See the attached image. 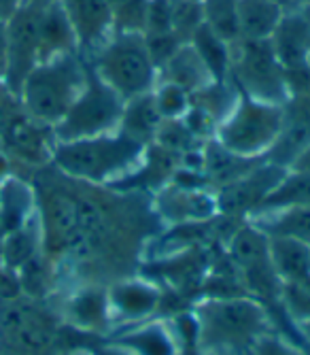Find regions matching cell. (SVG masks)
I'll list each match as a JSON object with an SVG mask.
<instances>
[{"instance_id": "cell-1", "label": "cell", "mask_w": 310, "mask_h": 355, "mask_svg": "<svg viewBox=\"0 0 310 355\" xmlns=\"http://www.w3.org/2000/svg\"><path fill=\"white\" fill-rule=\"evenodd\" d=\"M147 145L115 130L77 141H53L51 162L73 181L98 187H115L132 179L147 157Z\"/></svg>"}, {"instance_id": "cell-2", "label": "cell", "mask_w": 310, "mask_h": 355, "mask_svg": "<svg viewBox=\"0 0 310 355\" xmlns=\"http://www.w3.org/2000/svg\"><path fill=\"white\" fill-rule=\"evenodd\" d=\"M196 347L202 355H249L272 321L251 298H208L194 309Z\"/></svg>"}, {"instance_id": "cell-3", "label": "cell", "mask_w": 310, "mask_h": 355, "mask_svg": "<svg viewBox=\"0 0 310 355\" xmlns=\"http://www.w3.org/2000/svg\"><path fill=\"white\" fill-rule=\"evenodd\" d=\"M87 81V62L79 51L39 62L19 87V98L30 119L53 128L66 115Z\"/></svg>"}, {"instance_id": "cell-4", "label": "cell", "mask_w": 310, "mask_h": 355, "mask_svg": "<svg viewBox=\"0 0 310 355\" xmlns=\"http://www.w3.org/2000/svg\"><path fill=\"white\" fill-rule=\"evenodd\" d=\"M85 62L123 101L153 92L160 79L143 32L113 30V35L94 53L85 55Z\"/></svg>"}, {"instance_id": "cell-5", "label": "cell", "mask_w": 310, "mask_h": 355, "mask_svg": "<svg viewBox=\"0 0 310 355\" xmlns=\"http://www.w3.org/2000/svg\"><path fill=\"white\" fill-rule=\"evenodd\" d=\"M287 123L283 105L262 103L240 94L230 115L217 125L215 141L244 159H266Z\"/></svg>"}, {"instance_id": "cell-6", "label": "cell", "mask_w": 310, "mask_h": 355, "mask_svg": "<svg viewBox=\"0 0 310 355\" xmlns=\"http://www.w3.org/2000/svg\"><path fill=\"white\" fill-rule=\"evenodd\" d=\"M228 77L238 87V92L249 96V98L283 107L291 101L285 67L276 58L268 39L234 41Z\"/></svg>"}, {"instance_id": "cell-7", "label": "cell", "mask_w": 310, "mask_h": 355, "mask_svg": "<svg viewBox=\"0 0 310 355\" xmlns=\"http://www.w3.org/2000/svg\"><path fill=\"white\" fill-rule=\"evenodd\" d=\"M126 101L113 92L87 64V81L66 115L51 128L53 141H77L119 130Z\"/></svg>"}, {"instance_id": "cell-8", "label": "cell", "mask_w": 310, "mask_h": 355, "mask_svg": "<svg viewBox=\"0 0 310 355\" xmlns=\"http://www.w3.org/2000/svg\"><path fill=\"white\" fill-rule=\"evenodd\" d=\"M230 255L251 289L262 292V296H274V294L281 296L283 285L278 281L272 266L268 234L262 232L249 219H244L242 228H238L232 234Z\"/></svg>"}, {"instance_id": "cell-9", "label": "cell", "mask_w": 310, "mask_h": 355, "mask_svg": "<svg viewBox=\"0 0 310 355\" xmlns=\"http://www.w3.org/2000/svg\"><path fill=\"white\" fill-rule=\"evenodd\" d=\"M47 0H26L21 9L7 21L9 49L3 79L19 92L26 75L39 64V24Z\"/></svg>"}, {"instance_id": "cell-10", "label": "cell", "mask_w": 310, "mask_h": 355, "mask_svg": "<svg viewBox=\"0 0 310 355\" xmlns=\"http://www.w3.org/2000/svg\"><path fill=\"white\" fill-rule=\"evenodd\" d=\"M153 213L170 225L204 223L219 215L215 189L204 185H183L176 181L164 183L153 196Z\"/></svg>"}, {"instance_id": "cell-11", "label": "cell", "mask_w": 310, "mask_h": 355, "mask_svg": "<svg viewBox=\"0 0 310 355\" xmlns=\"http://www.w3.org/2000/svg\"><path fill=\"white\" fill-rule=\"evenodd\" d=\"M285 173L287 166L264 159V162L246 171L238 179L217 187L215 193L217 205H219V215H242L244 219L253 215Z\"/></svg>"}, {"instance_id": "cell-12", "label": "cell", "mask_w": 310, "mask_h": 355, "mask_svg": "<svg viewBox=\"0 0 310 355\" xmlns=\"http://www.w3.org/2000/svg\"><path fill=\"white\" fill-rule=\"evenodd\" d=\"M64 11L79 53L85 58L94 53L113 35V15L107 0H57Z\"/></svg>"}, {"instance_id": "cell-13", "label": "cell", "mask_w": 310, "mask_h": 355, "mask_svg": "<svg viewBox=\"0 0 310 355\" xmlns=\"http://www.w3.org/2000/svg\"><path fill=\"white\" fill-rule=\"evenodd\" d=\"M268 41L285 71L310 67V5L285 7Z\"/></svg>"}, {"instance_id": "cell-14", "label": "cell", "mask_w": 310, "mask_h": 355, "mask_svg": "<svg viewBox=\"0 0 310 355\" xmlns=\"http://www.w3.org/2000/svg\"><path fill=\"white\" fill-rule=\"evenodd\" d=\"M107 296H109L111 321H121V324L128 326L147 321L158 311L162 300L160 289L143 279L119 281L107 289Z\"/></svg>"}, {"instance_id": "cell-15", "label": "cell", "mask_w": 310, "mask_h": 355, "mask_svg": "<svg viewBox=\"0 0 310 355\" xmlns=\"http://www.w3.org/2000/svg\"><path fill=\"white\" fill-rule=\"evenodd\" d=\"M270 257L281 285L310 289V247L287 236H268Z\"/></svg>"}, {"instance_id": "cell-16", "label": "cell", "mask_w": 310, "mask_h": 355, "mask_svg": "<svg viewBox=\"0 0 310 355\" xmlns=\"http://www.w3.org/2000/svg\"><path fill=\"white\" fill-rule=\"evenodd\" d=\"M113 343L132 355H179V338L164 321H140L123 330Z\"/></svg>"}, {"instance_id": "cell-17", "label": "cell", "mask_w": 310, "mask_h": 355, "mask_svg": "<svg viewBox=\"0 0 310 355\" xmlns=\"http://www.w3.org/2000/svg\"><path fill=\"white\" fill-rule=\"evenodd\" d=\"M79 51L75 32L57 0H47L39 24V62Z\"/></svg>"}, {"instance_id": "cell-18", "label": "cell", "mask_w": 310, "mask_h": 355, "mask_svg": "<svg viewBox=\"0 0 310 355\" xmlns=\"http://www.w3.org/2000/svg\"><path fill=\"white\" fill-rule=\"evenodd\" d=\"M158 81H170L183 87L185 92L196 94L198 89H202L204 85L212 81V75L206 69L202 58L198 55V51L190 43H183L174 51V55L160 69Z\"/></svg>"}, {"instance_id": "cell-19", "label": "cell", "mask_w": 310, "mask_h": 355, "mask_svg": "<svg viewBox=\"0 0 310 355\" xmlns=\"http://www.w3.org/2000/svg\"><path fill=\"white\" fill-rule=\"evenodd\" d=\"M37 215L35 189L21 179L9 177L0 183V232L7 234Z\"/></svg>"}, {"instance_id": "cell-20", "label": "cell", "mask_w": 310, "mask_h": 355, "mask_svg": "<svg viewBox=\"0 0 310 355\" xmlns=\"http://www.w3.org/2000/svg\"><path fill=\"white\" fill-rule=\"evenodd\" d=\"M43 243V221L37 213L30 221H26L19 228L3 234L0 243V260L9 270H19L30 260H35L39 255Z\"/></svg>"}, {"instance_id": "cell-21", "label": "cell", "mask_w": 310, "mask_h": 355, "mask_svg": "<svg viewBox=\"0 0 310 355\" xmlns=\"http://www.w3.org/2000/svg\"><path fill=\"white\" fill-rule=\"evenodd\" d=\"M285 7L274 0H240L238 3V39L266 41L283 17Z\"/></svg>"}, {"instance_id": "cell-22", "label": "cell", "mask_w": 310, "mask_h": 355, "mask_svg": "<svg viewBox=\"0 0 310 355\" xmlns=\"http://www.w3.org/2000/svg\"><path fill=\"white\" fill-rule=\"evenodd\" d=\"M268 236H287L310 247V207L264 211L246 217Z\"/></svg>"}, {"instance_id": "cell-23", "label": "cell", "mask_w": 310, "mask_h": 355, "mask_svg": "<svg viewBox=\"0 0 310 355\" xmlns=\"http://www.w3.org/2000/svg\"><path fill=\"white\" fill-rule=\"evenodd\" d=\"M66 317L73 326L83 330H102L111 324L107 289L83 287L66 302Z\"/></svg>"}, {"instance_id": "cell-24", "label": "cell", "mask_w": 310, "mask_h": 355, "mask_svg": "<svg viewBox=\"0 0 310 355\" xmlns=\"http://www.w3.org/2000/svg\"><path fill=\"white\" fill-rule=\"evenodd\" d=\"M160 123H162V117H160L158 109H155L153 96L149 92V94L136 96L132 101H126L119 130L149 147L155 141V135L160 130Z\"/></svg>"}, {"instance_id": "cell-25", "label": "cell", "mask_w": 310, "mask_h": 355, "mask_svg": "<svg viewBox=\"0 0 310 355\" xmlns=\"http://www.w3.org/2000/svg\"><path fill=\"white\" fill-rule=\"evenodd\" d=\"M3 330L17 347L28 351L43 349L51 340L45 321L35 311L24 306H11L3 315Z\"/></svg>"}, {"instance_id": "cell-26", "label": "cell", "mask_w": 310, "mask_h": 355, "mask_svg": "<svg viewBox=\"0 0 310 355\" xmlns=\"http://www.w3.org/2000/svg\"><path fill=\"white\" fill-rule=\"evenodd\" d=\"M238 98H240V92L232 83L230 77L228 79H212L208 85H204L202 89L192 94V107L200 109L215 125H219L230 115V111L234 109Z\"/></svg>"}, {"instance_id": "cell-27", "label": "cell", "mask_w": 310, "mask_h": 355, "mask_svg": "<svg viewBox=\"0 0 310 355\" xmlns=\"http://www.w3.org/2000/svg\"><path fill=\"white\" fill-rule=\"evenodd\" d=\"M289 207H310V171L287 168L283 179L278 181V185L270 191V196L262 202V207L255 213L278 211Z\"/></svg>"}, {"instance_id": "cell-28", "label": "cell", "mask_w": 310, "mask_h": 355, "mask_svg": "<svg viewBox=\"0 0 310 355\" xmlns=\"http://www.w3.org/2000/svg\"><path fill=\"white\" fill-rule=\"evenodd\" d=\"M190 45L198 51V55L206 64V69L210 71L212 79H228L232 43H228L226 39L217 35V32H212L206 24H202L190 39Z\"/></svg>"}, {"instance_id": "cell-29", "label": "cell", "mask_w": 310, "mask_h": 355, "mask_svg": "<svg viewBox=\"0 0 310 355\" xmlns=\"http://www.w3.org/2000/svg\"><path fill=\"white\" fill-rule=\"evenodd\" d=\"M238 3L240 0H200L204 24L228 43L238 41Z\"/></svg>"}, {"instance_id": "cell-30", "label": "cell", "mask_w": 310, "mask_h": 355, "mask_svg": "<svg viewBox=\"0 0 310 355\" xmlns=\"http://www.w3.org/2000/svg\"><path fill=\"white\" fill-rule=\"evenodd\" d=\"M155 109H158L162 121L164 119H183L192 109V94L170 81H158L151 92Z\"/></svg>"}, {"instance_id": "cell-31", "label": "cell", "mask_w": 310, "mask_h": 355, "mask_svg": "<svg viewBox=\"0 0 310 355\" xmlns=\"http://www.w3.org/2000/svg\"><path fill=\"white\" fill-rule=\"evenodd\" d=\"M113 15V30L145 32L149 0H107Z\"/></svg>"}, {"instance_id": "cell-32", "label": "cell", "mask_w": 310, "mask_h": 355, "mask_svg": "<svg viewBox=\"0 0 310 355\" xmlns=\"http://www.w3.org/2000/svg\"><path fill=\"white\" fill-rule=\"evenodd\" d=\"M170 7H172V32L183 43H190L194 32L204 24L200 0H170Z\"/></svg>"}, {"instance_id": "cell-33", "label": "cell", "mask_w": 310, "mask_h": 355, "mask_svg": "<svg viewBox=\"0 0 310 355\" xmlns=\"http://www.w3.org/2000/svg\"><path fill=\"white\" fill-rule=\"evenodd\" d=\"M249 355H306L295 343L281 336L274 328L264 332L251 347Z\"/></svg>"}, {"instance_id": "cell-34", "label": "cell", "mask_w": 310, "mask_h": 355, "mask_svg": "<svg viewBox=\"0 0 310 355\" xmlns=\"http://www.w3.org/2000/svg\"><path fill=\"white\" fill-rule=\"evenodd\" d=\"M166 32H172L170 0H149L143 35H166Z\"/></svg>"}, {"instance_id": "cell-35", "label": "cell", "mask_w": 310, "mask_h": 355, "mask_svg": "<svg viewBox=\"0 0 310 355\" xmlns=\"http://www.w3.org/2000/svg\"><path fill=\"white\" fill-rule=\"evenodd\" d=\"M145 43H147L153 64L158 67V73L174 55V51L183 45V41L174 35V32H166V35H145Z\"/></svg>"}, {"instance_id": "cell-36", "label": "cell", "mask_w": 310, "mask_h": 355, "mask_svg": "<svg viewBox=\"0 0 310 355\" xmlns=\"http://www.w3.org/2000/svg\"><path fill=\"white\" fill-rule=\"evenodd\" d=\"M285 111H287V119L291 123L300 125L310 137V87L304 94L293 96V98L285 105Z\"/></svg>"}, {"instance_id": "cell-37", "label": "cell", "mask_w": 310, "mask_h": 355, "mask_svg": "<svg viewBox=\"0 0 310 355\" xmlns=\"http://www.w3.org/2000/svg\"><path fill=\"white\" fill-rule=\"evenodd\" d=\"M7 49H9V32H7V21L0 19V77L5 75V67H7Z\"/></svg>"}, {"instance_id": "cell-38", "label": "cell", "mask_w": 310, "mask_h": 355, "mask_svg": "<svg viewBox=\"0 0 310 355\" xmlns=\"http://www.w3.org/2000/svg\"><path fill=\"white\" fill-rule=\"evenodd\" d=\"M26 0H0V19L3 21H9L19 9Z\"/></svg>"}, {"instance_id": "cell-39", "label": "cell", "mask_w": 310, "mask_h": 355, "mask_svg": "<svg viewBox=\"0 0 310 355\" xmlns=\"http://www.w3.org/2000/svg\"><path fill=\"white\" fill-rule=\"evenodd\" d=\"M289 168H295V171H310V143L295 155V159L291 162Z\"/></svg>"}, {"instance_id": "cell-40", "label": "cell", "mask_w": 310, "mask_h": 355, "mask_svg": "<svg viewBox=\"0 0 310 355\" xmlns=\"http://www.w3.org/2000/svg\"><path fill=\"white\" fill-rule=\"evenodd\" d=\"M94 355H132V353H128L123 347H119V345L111 343L109 347H102V349L94 351Z\"/></svg>"}, {"instance_id": "cell-41", "label": "cell", "mask_w": 310, "mask_h": 355, "mask_svg": "<svg viewBox=\"0 0 310 355\" xmlns=\"http://www.w3.org/2000/svg\"><path fill=\"white\" fill-rule=\"evenodd\" d=\"M11 175H9V159L0 153V183H3L5 179H9Z\"/></svg>"}, {"instance_id": "cell-42", "label": "cell", "mask_w": 310, "mask_h": 355, "mask_svg": "<svg viewBox=\"0 0 310 355\" xmlns=\"http://www.w3.org/2000/svg\"><path fill=\"white\" fill-rule=\"evenodd\" d=\"M310 5V0H285V7H304Z\"/></svg>"}, {"instance_id": "cell-43", "label": "cell", "mask_w": 310, "mask_h": 355, "mask_svg": "<svg viewBox=\"0 0 310 355\" xmlns=\"http://www.w3.org/2000/svg\"><path fill=\"white\" fill-rule=\"evenodd\" d=\"M274 3H281V5L285 7V0H274Z\"/></svg>"}]
</instances>
